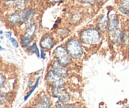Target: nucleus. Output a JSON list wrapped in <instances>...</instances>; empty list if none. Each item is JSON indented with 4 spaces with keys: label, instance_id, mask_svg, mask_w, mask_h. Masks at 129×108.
<instances>
[{
    "label": "nucleus",
    "instance_id": "a211bd4d",
    "mask_svg": "<svg viewBox=\"0 0 129 108\" xmlns=\"http://www.w3.org/2000/svg\"><path fill=\"white\" fill-rule=\"evenodd\" d=\"M25 50L26 51L28 52V53L36 54L38 58H40V50H39V48H38V44H37L36 42L32 43L29 46H28L27 48H25Z\"/></svg>",
    "mask_w": 129,
    "mask_h": 108
},
{
    "label": "nucleus",
    "instance_id": "5701e85b",
    "mask_svg": "<svg viewBox=\"0 0 129 108\" xmlns=\"http://www.w3.org/2000/svg\"><path fill=\"white\" fill-rule=\"evenodd\" d=\"M78 2L85 5L93 6L96 4V0H77Z\"/></svg>",
    "mask_w": 129,
    "mask_h": 108
},
{
    "label": "nucleus",
    "instance_id": "4468645a",
    "mask_svg": "<svg viewBox=\"0 0 129 108\" xmlns=\"http://www.w3.org/2000/svg\"><path fill=\"white\" fill-rule=\"evenodd\" d=\"M123 29L119 26L115 30V32L110 35V39L114 46L118 47L121 45V38H122Z\"/></svg>",
    "mask_w": 129,
    "mask_h": 108
},
{
    "label": "nucleus",
    "instance_id": "b1692460",
    "mask_svg": "<svg viewBox=\"0 0 129 108\" xmlns=\"http://www.w3.org/2000/svg\"><path fill=\"white\" fill-rule=\"evenodd\" d=\"M118 11L119 12V13H121V15L125 16H127L129 15V10H127L126 8H124V7H121V6L119 5L118 8Z\"/></svg>",
    "mask_w": 129,
    "mask_h": 108
},
{
    "label": "nucleus",
    "instance_id": "dca6fc26",
    "mask_svg": "<svg viewBox=\"0 0 129 108\" xmlns=\"http://www.w3.org/2000/svg\"><path fill=\"white\" fill-rule=\"evenodd\" d=\"M121 46L122 48L125 49H128L129 48V29L123 30L122 38H121Z\"/></svg>",
    "mask_w": 129,
    "mask_h": 108
},
{
    "label": "nucleus",
    "instance_id": "1a4fd4ad",
    "mask_svg": "<svg viewBox=\"0 0 129 108\" xmlns=\"http://www.w3.org/2000/svg\"><path fill=\"white\" fill-rule=\"evenodd\" d=\"M4 4L8 9L13 11L23 10L27 8V0H5Z\"/></svg>",
    "mask_w": 129,
    "mask_h": 108
},
{
    "label": "nucleus",
    "instance_id": "393cba45",
    "mask_svg": "<svg viewBox=\"0 0 129 108\" xmlns=\"http://www.w3.org/2000/svg\"><path fill=\"white\" fill-rule=\"evenodd\" d=\"M8 40L10 41V43L12 44V45L15 48H18L19 47V43L18 42V41L15 39L13 37H10V38L8 39Z\"/></svg>",
    "mask_w": 129,
    "mask_h": 108
},
{
    "label": "nucleus",
    "instance_id": "9d476101",
    "mask_svg": "<svg viewBox=\"0 0 129 108\" xmlns=\"http://www.w3.org/2000/svg\"><path fill=\"white\" fill-rule=\"evenodd\" d=\"M108 27L107 33H108L109 35H110L119 27L120 21H119L118 16L114 10L110 11L108 13Z\"/></svg>",
    "mask_w": 129,
    "mask_h": 108
},
{
    "label": "nucleus",
    "instance_id": "72a5a7b5",
    "mask_svg": "<svg viewBox=\"0 0 129 108\" xmlns=\"http://www.w3.org/2000/svg\"><path fill=\"white\" fill-rule=\"evenodd\" d=\"M3 33H4V32H3V30H0V35H2Z\"/></svg>",
    "mask_w": 129,
    "mask_h": 108
},
{
    "label": "nucleus",
    "instance_id": "bb28decb",
    "mask_svg": "<svg viewBox=\"0 0 129 108\" xmlns=\"http://www.w3.org/2000/svg\"><path fill=\"white\" fill-rule=\"evenodd\" d=\"M34 82H35V80H34V79H32V78L30 79L28 81V84H27V88L29 89H31L32 87L34 85Z\"/></svg>",
    "mask_w": 129,
    "mask_h": 108
},
{
    "label": "nucleus",
    "instance_id": "a878e982",
    "mask_svg": "<svg viewBox=\"0 0 129 108\" xmlns=\"http://www.w3.org/2000/svg\"><path fill=\"white\" fill-rule=\"evenodd\" d=\"M119 5L129 10V0H118Z\"/></svg>",
    "mask_w": 129,
    "mask_h": 108
},
{
    "label": "nucleus",
    "instance_id": "7c9ffc66",
    "mask_svg": "<svg viewBox=\"0 0 129 108\" xmlns=\"http://www.w3.org/2000/svg\"><path fill=\"white\" fill-rule=\"evenodd\" d=\"M107 0H96V3L99 5H102L106 2Z\"/></svg>",
    "mask_w": 129,
    "mask_h": 108
},
{
    "label": "nucleus",
    "instance_id": "6e6552de",
    "mask_svg": "<svg viewBox=\"0 0 129 108\" xmlns=\"http://www.w3.org/2000/svg\"><path fill=\"white\" fill-rule=\"evenodd\" d=\"M56 41L53 35L51 33H46L42 36L39 41L41 49L44 51H50L54 47Z\"/></svg>",
    "mask_w": 129,
    "mask_h": 108
},
{
    "label": "nucleus",
    "instance_id": "e433bc0d",
    "mask_svg": "<svg viewBox=\"0 0 129 108\" xmlns=\"http://www.w3.org/2000/svg\"><path fill=\"white\" fill-rule=\"evenodd\" d=\"M125 108H129V104H128V105H126V106H125Z\"/></svg>",
    "mask_w": 129,
    "mask_h": 108
},
{
    "label": "nucleus",
    "instance_id": "0eeeda50",
    "mask_svg": "<svg viewBox=\"0 0 129 108\" xmlns=\"http://www.w3.org/2000/svg\"><path fill=\"white\" fill-rule=\"evenodd\" d=\"M20 12L22 16V23L20 26L23 27L25 29L35 22L34 20L36 15V11L33 8H25Z\"/></svg>",
    "mask_w": 129,
    "mask_h": 108
},
{
    "label": "nucleus",
    "instance_id": "4c0bfd02",
    "mask_svg": "<svg viewBox=\"0 0 129 108\" xmlns=\"http://www.w3.org/2000/svg\"><path fill=\"white\" fill-rule=\"evenodd\" d=\"M128 49H129V48H128Z\"/></svg>",
    "mask_w": 129,
    "mask_h": 108
},
{
    "label": "nucleus",
    "instance_id": "c756f323",
    "mask_svg": "<svg viewBox=\"0 0 129 108\" xmlns=\"http://www.w3.org/2000/svg\"><path fill=\"white\" fill-rule=\"evenodd\" d=\"M5 36L8 39L10 37L12 36V32H11V31H7V32H5Z\"/></svg>",
    "mask_w": 129,
    "mask_h": 108
},
{
    "label": "nucleus",
    "instance_id": "2eb2a0df",
    "mask_svg": "<svg viewBox=\"0 0 129 108\" xmlns=\"http://www.w3.org/2000/svg\"><path fill=\"white\" fill-rule=\"evenodd\" d=\"M38 24L36 22H34V23H32V25L25 28L23 30V33L21 35L23 36L26 38H28V39L34 40L36 33L37 32V30H38Z\"/></svg>",
    "mask_w": 129,
    "mask_h": 108
},
{
    "label": "nucleus",
    "instance_id": "4be33fe9",
    "mask_svg": "<svg viewBox=\"0 0 129 108\" xmlns=\"http://www.w3.org/2000/svg\"><path fill=\"white\" fill-rule=\"evenodd\" d=\"M69 32L70 31L67 28H61L58 31V35L59 36V38H64L69 35Z\"/></svg>",
    "mask_w": 129,
    "mask_h": 108
},
{
    "label": "nucleus",
    "instance_id": "f704fd0d",
    "mask_svg": "<svg viewBox=\"0 0 129 108\" xmlns=\"http://www.w3.org/2000/svg\"><path fill=\"white\" fill-rule=\"evenodd\" d=\"M0 39H2V40H3V39H4V38H3V35H1V37H0Z\"/></svg>",
    "mask_w": 129,
    "mask_h": 108
},
{
    "label": "nucleus",
    "instance_id": "9b49d317",
    "mask_svg": "<svg viewBox=\"0 0 129 108\" xmlns=\"http://www.w3.org/2000/svg\"><path fill=\"white\" fill-rule=\"evenodd\" d=\"M53 69L54 72H56L58 75L64 79H68L70 77V71L68 68L62 66L59 64L57 61L53 59L50 64V68Z\"/></svg>",
    "mask_w": 129,
    "mask_h": 108
},
{
    "label": "nucleus",
    "instance_id": "c9c22d12",
    "mask_svg": "<svg viewBox=\"0 0 129 108\" xmlns=\"http://www.w3.org/2000/svg\"><path fill=\"white\" fill-rule=\"evenodd\" d=\"M5 0H0V3H2L3 2H4Z\"/></svg>",
    "mask_w": 129,
    "mask_h": 108
},
{
    "label": "nucleus",
    "instance_id": "39448f33",
    "mask_svg": "<svg viewBox=\"0 0 129 108\" xmlns=\"http://www.w3.org/2000/svg\"><path fill=\"white\" fill-rule=\"evenodd\" d=\"M49 94L51 97L62 102H70L72 100L71 94L65 87H49Z\"/></svg>",
    "mask_w": 129,
    "mask_h": 108
},
{
    "label": "nucleus",
    "instance_id": "7ed1b4c3",
    "mask_svg": "<svg viewBox=\"0 0 129 108\" xmlns=\"http://www.w3.org/2000/svg\"><path fill=\"white\" fill-rule=\"evenodd\" d=\"M53 57L54 59L57 61L59 64L67 68H68L73 61L69 52L63 45H59L54 48L53 51Z\"/></svg>",
    "mask_w": 129,
    "mask_h": 108
},
{
    "label": "nucleus",
    "instance_id": "c85d7f7f",
    "mask_svg": "<svg viewBox=\"0 0 129 108\" xmlns=\"http://www.w3.org/2000/svg\"><path fill=\"white\" fill-rule=\"evenodd\" d=\"M65 0H48V3H51V4H56V3H61V2H64Z\"/></svg>",
    "mask_w": 129,
    "mask_h": 108
},
{
    "label": "nucleus",
    "instance_id": "2f4dec72",
    "mask_svg": "<svg viewBox=\"0 0 129 108\" xmlns=\"http://www.w3.org/2000/svg\"><path fill=\"white\" fill-rule=\"evenodd\" d=\"M23 108H34V107L32 105H27V106H25Z\"/></svg>",
    "mask_w": 129,
    "mask_h": 108
},
{
    "label": "nucleus",
    "instance_id": "ddd939ff",
    "mask_svg": "<svg viewBox=\"0 0 129 108\" xmlns=\"http://www.w3.org/2000/svg\"><path fill=\"white\" fill-rule=\"evenodd\" d=\"M108 27V16L107 15H101L96 22V28L102 33L107 32Z\"/></svg>",
    "mask_w": 129,
    "mask_h": 108
},
{
    "label": "nucleus",
    "instance_id": "6ab92c4d",
    "mask_svg": "<svg viewBox=\"0 0 129 108\" xmlns=\"http://www.w3.org/2000/svg\"><path fill=\"white\" fill-rule=\"evenodd\" d=\"M41 77L38 76V77H37V79H36L34 85L32 87V88H31V89H29V90L27 92V94H26V95L24 96V97H23V100H24V101H27V100L29 99L30 97L32 95V94L34 93V92L35 91L36 89H37V87H38V85H39V82H40V80H41Z\"/></svg>",
    "mask_w": 129,
    "mask_h": 108
},
{
    "label": "nucleus",
    "instance_id": "f3484780",
    "mask_svg": "<svg viewBox=\"0 0 129 108\" xmlns=\"http://www.w3.org/2000/svg\"><path fill=\"white\" fill-rule=\"evenodd\" d=\"M54 108H80V106L76 104L71 102H62L56 101L54 102Z\"/></svg>",
    "mask_w": 129,
    "mask_h": 108
},
{
    "label": "nucleus",
    "instance_id": "f03ea898",
    "mask_svg": "<svg viewBox=\"0 0 129 108\" xmlns=\"http://www.w3.org/2000/svg\"><path fill=\"white\" fill-rule=\"evenodd\" d=\"M64 46L73 60H80L85 53L84 47L81 42L75 37L70 38L66 42Z\"/></svg>",
    "mask_w": 129,
    "mask_h": 108
},
{
    "label": "nucleus",
    "instance_id": "423d86ee",
    "mask_svg": "<svg viewBox=\"0 0 129 108\" xmlns=\"http://www.w3.org/2000/svg\"><path fill=\"white\" fill-rule=\"evenodd\" d=\"M34 108H53V103L49 92H41L34 99L32 104Z\"/></svg>",
    "mask_w": 129,
    "mask_h": 108
},
{
    "label": "nucleus",
    "instance_id": "cd10ccee",
    "mask_svg": "<svg viewBox=\"0 0 129 108\" xmlns=\"http://www.w3.org/2000/svg\"><path fill=\"white\" fill-rule=\"evenodd\" d=\"M40 58H41L42 59H46V51H44L43 49H40Z\"/></svg>",
    "mask_w": 129,
    "mask_h": 108
},
{
    "label": "nucleus",
    "instance_id": "aec40b11",
    "mask_svg": "<svg viewBox=\"0 0 129 108\" xmlns=\"http://www.w3.org/2000/svg\"><path fill=\"white\" fill-rule=\"evenodd\" d=\"M33 41H34L33 39L26 38L22 35H20V44L22 48H25V49L27 48L28 46H29L32 44Z\"/></svg>",
    "mask_w": 129,
    "mask_h": 108
},
{
    "label": "nucleus",
    "instance_id": "f8f14e48",
    "mask_svg": "<svg viewBox=\"0 0 129 108\" xmlns=\"http://www.w3.org/2000/svg\"><path fill=\"white\" fill-rule=\"evenodd\" d=\"M6 23L10 27H17L20 25L22 23L21 12L14 11L7 15L5 18Z\"/></svg>",
    "mask_w": 129,
    "mask_h": 108
},
{
    "label": "nucleus",
    "instance_id": "412c9836",
    "mask_svg": "<svg viewBox=\"0 0 129 108\" xmlns=\"http://www.w3.org/2000/svg\"><path fill=\"white\" fill-rule=\"evenodd\" d=\"M8 82L7 77L4 72L0 70V90H2Z\"/></svg>",
    "mask_w": 129,
    "mask_h": 108
},
{
    "label": "nucleus",
    "instance_id": "473e14b6",
    "mask_svg": "<svg viewBox=\"0 0 129 108\" xmlns=\"http://www.w3.org/2000/svg\"><path fill=\"white\" fill-rule=\"evenodd\" d=\"M5 49L3 48V47H2V46H0V51H4Z\"/></svg>",
    "mask_w": 129,
    "mask_h": 108
},
{
    "label": "nucleus",
    "instance_id": "f257e3e1",
    "mask_svg": "<svg viewBox=\"0 0 129 108\" xmlns=\"http://www.w3.org/2000/svg\"><path fill=\"white\" fill-rule=\"evenodd\" d=\"M78 38L84 48L95 47L102 41L103 33L95 27H87L79 32Z\"/></svg>",
    "mask_w": 129,
    "mask_h": 108
},
{
    "label": "nucleus",
    "instance_id": "20e7f679",
    "mask_svg": "<svg viewBox=\"0 0 129 108\" xmlns=\"http://www.w3.org/2000/svg\"><path fill=\"white\" fill-rule=\"evenodd\" d=\"M45 80L48 87L64 88L67 86L66 79L59 76L51 68L47 70Z\"/></svg>",
    "mask_w": 129,
    "mask_h": 108
}]
</instances>
